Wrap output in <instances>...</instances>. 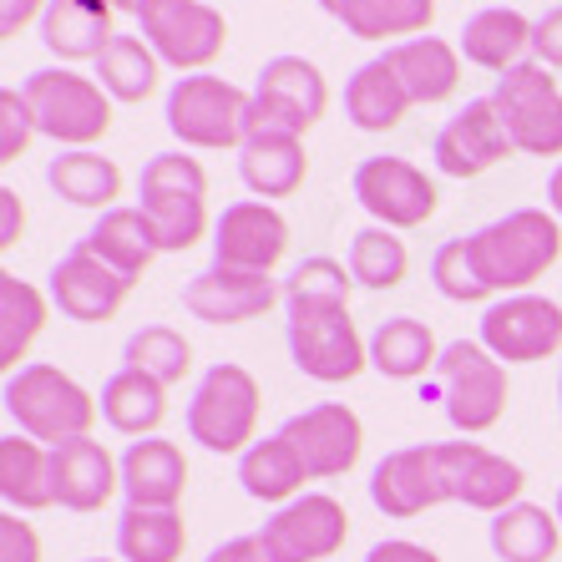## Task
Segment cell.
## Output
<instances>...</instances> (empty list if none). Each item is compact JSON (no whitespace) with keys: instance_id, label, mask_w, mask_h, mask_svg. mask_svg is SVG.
Listing matches in <instances>:
<instances>
[{"instance_id":"ba28073f","label":"cell","mask_w":562,"mask_h":562,"mask_svg":"<svg viewBox=\"0 0 562 562\" xmlns=\"http://www.w3.org/2000/svg\"><path fill=\"white\" fill-rule=\"evenodd\" d=\"M249 112L254 92L234 87V81L213 77V71H193L168 87L162 117L168 132L193 153H228V147L249 143Z\"/></svg>"},{"instance_id":"74e56055","label":"cell","mask_w":562,"mask_h":562,"mask_svg":"<svg viewBox=\"0 0 562 562\" xmlns=\"http://www.w3.org/2000/svg\"><path fill=\"white\" fill-rule=\"evenodd\" d=\"M92 77L106 87L112 102L137 106V102H147V97L162 87V61H157V52L147 46L143 36H122L117 31L112 46L92 61Z\"/></svg>"},{"instance_id":"ee69618b","label":"cell","mask_w":562,"mask_h":562,"mask_svg":"<svg viewBox=\"0 0 562 562\" xmlns=\"http://www.w3.org/2000/svg\"><path fill=\"white\" fill-rule=\"evenodd\" d=\"M0 562H41V537L21 512H0Z\"/></svg>"},{"instance_id":"cb8c5ba5","label":"cell","mask_w":562,"mask_h":562,"mask_svg":"<svg viewBox=\"0 0 562 562\" xmlns=\"http://www.w3.org/2000/svg\"><path fill=\"white\" fill-rule=\"evenodd\" d=\"M532 26L517 5H482L476 15H467V26L457 36L461 61L482 66V71H512L532 56Z\"/></svg>"},{"instance_id":"60d3db41","label":"cell","mask_w":562,"mask_h":562,"mask_svg":"<svg viewBox=\"0 0 562 562\" xmlns=\"http://www.w3.org/2000/svg\"><path fill=\"white\" fill-rule=\"evenodd\" d=\"M122 366L153 375L157 385H183L188 370H193V345L183 340V329L172 325H143L137 335H127L122 345Z\"/></svg>"},{"instance_id":"83f0119b","label":"cell","mask_w":562,"mask_h":562,"mask_svg":"<svg viewBox=\"0 0 562 562\" xmlns=\"http://www.w3.org/2000/svg\"><path fill=\"white\" fill-rule=\"evenodd\" d=\"M0 502L5 512H46L56 507V471L52 446L11 431L0 436Z\"/></svg>"},{"instance_id":"816d5d0a","label":"cell","mask_w":562,"mask_h":562,"mask_svg":"<svg viewBox=\"0 0 562 562\" xmlns=\"http://www.w3.org/2000/svg\"><path fill=\"white\" fill-rule=\"evenodd\" d=\"M77 5H87V11H97V15H117V5H112V0H77Z\"/></svg>"},{"instance_id":"30bf717a","label":"cell","mask_w":562,"mask_h":562,"mask_svg":"<svg viewBox=\"0 0 562 562\" xmlns=\"http://www.w3.org/2000/svg\"><path fill=\"white\" fill-rule=\"evenodd\" d=\"M329 112V81L325 71L304 56H269L254 77V112H249V137L254 132H294L304 137L319 127Z\"/></svg>"},{"instance_id":"4316f807","label":"cell","mask_w":562,"mask_h":562,"mask_svg":"<svg viewBox=\"0 0 562 562\" xmlns=\"http://www.w3.org/2000/svg\"><path fill=\"white\" fill-rule=\"evenodd\" d=\"M446 345H436V329L416 314H391L370 329V370L385 380H426L436 375Z\"/></svg>"},{"instance_id":"7bdbcfd3","label":"cell","mask_w":562,"mask_h":562,"mask_svg":"<svg viewBox=\"0 0 562 562\" xmlns=\"http://www.w3.org/2000/svg\"><path fill=\"white\" fill-rule=\"evenodd\" d=\"M31 137H36V117H31L26 97L5 87L0 92V162H15L31 147Z\"/></svg>"},{"instance_id":"c3c4849f","label":"cell","mask_w":562,"mask_h":562,"mask_svg":"<svg viewBox=\"0 0 562 562\" xmlns=\"http://www.w3.org/2000/svg\"><path fill=\"white\" fill-rule=\"evenodd\" d=\"M209 562H274V558H269V548L259 542V532H244V537L218 542V548L209 552Z\"/></svg>"},{"instance_id":"d6986e66","label":"cell","mask_w":562,"mask_h":562,"mask_svg":"<svg viewBox=\"0 0 562 562\" xmlns=\"http://www.w3.org/2000/svg\"><path fill=\"white\" fill-rule=\"evenodd\" d=\"M279 300H284V284L274 274L223 269V263H209L203 274L183 284V310L203 325H249V319H263Z\"/></svg>"},{"instance_id":"52a82bcc","label":"cell","mask_w":562,"mask_h":562,"mask_svg":"<svg viewBox=\"0 0 562 562\" xmlns=\"http://www.w3.org/2000/svg\"><path fill=\"white\" fill-rule=\"evenodd\" d=\"M259 406L263 391L249 366L218 360L203 370L193 401H188V436L213 457H244L259 441Z\"/></svg>"},{"instance_id":"44dd1931","label":"cell","mask_w":562,"mask_h":562,"mask_svg":"<svg viewBox=\"0 0 562 562\" xmlns=\"http://www.w3.org/2000/svg\"><path fill=\"white\" fill-rule=\"evenodd\" d=\"M512 153H517V147H512V137H507V127H502L492 97H471L457 117L436 132V143H431L436 168H441L446 178H461V183L492 172L497 162H507Z\"/></svg>"},{"instance_id":"8fae6325","label":"cell","mask_w":562,"mask_h":562,"mask_svg":"<svg viewBox=\"0 0 562 562\" xmlns=\"http://www.w3.org/2000/svg\"><path fill=\"white\" fill-rule=\"evenodd\" d=\"M137 26H143V41L157 52V61L183 71V77L209 71L228 46V21L209 0H147Z\"/></svg>"},{"instance_id":"f6af8a7d","label":"cell","mask_w":562,"mask_h":562,"mask_svg":"<svg viewBox=\"0 0 562 562\" xmlns=\"http://www.w3.org/2000/svg\"><path fill=\"white\" fill-rule=\"evenodd\" d=\"M532 61H542L548 71H562V5H552L548 15H537V26H532Z\"/></svg>"},{"instance_id":"8992f818","label":"cell","mask_w":562,"mask_h":562,"mask_svg":"<svg viewBox=\"0 0 562 562\" xmlns=\"http://www.w3.org/2000/svg\"><path fill=\"white\" fill-rule=\"evenodd\" d=\"M21 97H26L36 132L52 137L56 147H97L112 127V97L97 77H81L77 66H41L21 81Z\"/></svg>"},{"instance_id":"5b68a950","label":"cell","mask_w":562,"mask_h":562,"mask_svg":"<svg viewBox=\"0 0 562 562\" xmlns=\"http://www.w3.org/2000/svg\"><path fill=\"white\" fill-rule=\"evenodd\" d=\"M420 401H441L446 420L461 436H486L507 416L512 401L507 366L482 340H451L441 350V360H436V375L426 380Z\"/></svg>"},{"instance_id":"f5cc1de1","label":"cell","mask_w":562,"mask_h":562,"mask_svg":"<svg viewBox=\"0 0 562 562\" xmlns=\"http://www.w3.org/2000/svg\"><path fill=\"white\" fill-rule=\"evenodd\" d=\"M112 5H117V11H127V15H143L147 0H112Z\"/></svg>"},{"instance_id":"e575fe53","label":"cell","mask_w":562,"mask_h":562,"mask_svg":"<svg viewBox=\"0 0 562 562\" xmlns=\"http://www.w3.org/2000/svg\"><path fill=\"white\" fill-rule=\"evenodd\" d=\"M46 319H52V300L36 284L15 279L11 269H0V366H5V375L26 366Z\"/></svg>"},{"instance_id":"f546056e","label":"cell","mask_w":562,"mask_h":562,"mask_svg":"<svg viewBox=\"0 0 562 562\" xmlns=\"http://www.w3.org/2000/svg\"><path fill=\"white\" fill-rule=\"evenodd\" d=\"M46 183L56 198H66L71 209H117L122 198V168L112 157H102L97 147H66L46 162Z\"/></svg>"},{"instance_id":"681fc988","label":"cell","mask_w":562,"mask_h":562,"mask_svg":"<svg viewBox=\"0 0 562 562\" xmlns=\"http://www.w3.org/2000/svg\"><path fill=\"white\" fill-rule=\"evenodd\" d=\"M0 213H5V223H0V249H15V238H21V228H26V213H21L15 188H0Z\"/></svg>"},{"instance_id":"277c9868","label":"cell","mask_w":562,"mask_h":562,"mask_svg":"<svg viewBox=\"0 0 562 562\" xmlns=\"http://www.w3.org/2000/svg\"><path fill=\"white\" fill-rule=\"evenodd\" d=\"M137 209L162 254H188L213 234L209 218V168L188 153H157L137 178Z\"/></svg>"},{"instance_id":"4dcf8cb0","label":"cell","mask_w":562,"mask_h":562,"mask_svg":"<svg viewBox=\"0 0 562 562\" xmlns=\"http://www.w3.org/2000/svg\"><path fill=\"white\" fill-rule=\"evenodd\" d=\"M304 482H310V471H304L300 451L284 441V431L263 436V441H254L249 451L238 457V486H244V497H254V502L284 507V502L304 497Z\"/></svg>"},{"instance_id":"db71d44e","label":"cell","mask_w":562,"mask_h":562,"mask_svg":"<svg viewBox=\"0 0 562 562\" xmlns=\"http://www.w3.org/2000/svg\"><path fill=\"white\" fill-rule=\"evenodd\" d=\"M314 5H319L325 15H340L345 11V0H314Z\"/></svg>"},{"instance_id":"11a10c76","label":"cell","mask_w":562,"mask_h":562,"mask_svg":"<svg viewBox=\"0 0 562 562\" xmlns=\"http://www.w3.org/2000/svg\"><path fill=\"white\" fill-rule=\"evenodd\" d=\"M552 512H558V522H562V486H558V502H552Z\"/></svg>"},{"instance_id":"5bb4252c","label":"cell","mask_w":562,"mask_h":562,"mask_svg":"<svg viewBox=\"0 0 562 562\" xmlns=\"http://www.w3.org/2000/svg\"><path fill=\"white\" fill-rule=\"evenodd\" d=\"M259 542L274 562H329L350 542V512L329 492H304L274 507V517L259 527Z\"/></svg>"},{"instance_id":"7dc6e473","label":"cell","mask_w":562,"mask_h":562,"mask_svg":"<svg viewBox=\"0 0 562 562\" xmlns=\"http://www.w3.org/2000/svg\"><path fill=\"white\" fill-rule=\"evenodd\" d=\"M46 5H52V0H0V36H5V41L21 36V31H26L31 21L41 26Z\"/></svg>"},{"instance_id":"ac0fdd59","label":"cell","mask_w":562,"mask_h":562,"mask_svg":"<svg viewBox=\"0 0 562 562\" xmlns=\"http://www.w3.org/2000/svg\"><path fill=\"white\" fill-rule=\"evenodd\" d=\"M436 446H441V471H446L451 502H461L471 512H486V517H497V512L522 502L527 471L517 461L486 451L482 441H436Z\"/></svg>"},{"instance_id":"e0dca14e","label":"cell","mask_w":562,"mask_h":562,"mask_svg":"<svg viewBox=\"0 0 562 562\" xmlns=\"http://www.w3.org/2000/svg\"><path fill=\"white\" fill-rule=\"evenodd\" d=\"M370 502L375 512H385L391 522H411L420 512L451 502L446 492V471H441V446L420 441V446H401V451H385L370 471Z\"/></svg>"},{"instance_id":"603a6c76","label":"cell","mask_w":562,"mask_h":562,"mask_svg":"<svg viewBox=\"0 0 562 562\" xmlns=\"http://www.w3.org/2000/svg\"><path fill=\"white\" fill-rule=\"evenodd\" d=\"M188 492V457L168 436H143L122 451V497L127 507H178Z\"/></svg>"},{"instance_id":"680465c9","label":"cell","mask_w":562,"mask_h":562,"mask_svg":"<svg viewBox=\"0 0 562 562\" xmlns=\"http://www.w3.org/2000/svg\"><path fill=\"white\" fill-rule=\"evenodd\" d=\"M492 5H497V0H492Z\"/></svg>"},{"instance_id":"bcb514c9","label":"cell","mask_w":562,"mask_h":562,"mask_svg":"<svg viewBox=\"0 0 562 562\" xmlns=\"http://www.w3.org/2000/svg\"><path fill=\"white\" fill-rule=\"evenodd\" d=\"M366 562H441V552H431L426 542H411V537H385L366 552Z\"/></svg>"},{"instance_id":"d6a6232c","label":"cell","mask_w":562,"mask_h":562,"mask_svg":"<svg viewBox=\"0 0 562 562\" xmlns=\"http://www.w3.org/2000/svg\"><path fill=\"white\" fill-rule=\"evenodd\" d=\"M411 106L416 102L406 97V87H401V77L391 71L385 56L355 66V77L345 81V117L360 132H395L406 122Z\"/></svg>"},{"instance_id":"ffe728a7","label":"cell","mask_w":562,"mask_h":562,"mask_svg":"<svg viewBox=\"0 0 562 562\" xmlns=\"http://www.w3.org/2000/svg\"><path fill=\"white\" fill-rule=\"evenodd\" d=\"M46 279H52V304L71 325H106V319H117L132 294V279H122L112 263H102L87 244L61 254Z\"/></svg>"},{"instance_id":"7402d4cb","label":"cell","mask_w":562,"mask_h":562,"mask_svg":"<svg viewBox=\"0 0 562 562\" xmlns=\"http://www.w3.org/2000/svg\"><path fill=\"white\" fill-rule=\"evenodd\" d=\"M52 471H56V507L92 517L122 492V457H112L97 436H77V441L52 446Z\"/></svg>"},{"instance_id":"836d02e7","label":"cell","mask_w":562,"mask_h":562,"mask_svg":"<svg viewBox=\"0 0 562 562\" xmlns=\"http://www.w3.org/2000/svg\"><path fill=\"white\" fill-rule=\"evenodd\" d=\"M486 542L502 562H552L562 548V522L558 512L537 507V502H517L486 522Z\"/></svg>"},{"instance_id":"b9f144b4","label":"cell","mask_w":562,"mask_h":562,"mask_svg":"<svg viewBox=\"0 0 562 562\" xmlns=\"http://www.w3.org/2000/svg\"><path fill=\"white\" fill-rule=\"evenodd\" d=\"M431 284H436V294L451 304H492L497 300V294L482 284V274H476L467 238H446L441 249L431 254Z\"/></svg>"},{"instance_id":"484cf974","label":"cell","mask_w":562,"mask_h":562,"mask_svg":"<svg viewBox=\"0 0 562 562\" xmlns=\"http://www.w3.org/2000/svg\"><path fill=\"white\" fill-rule=\"evenodd\" d=\"M385 61H391V71L401 77V87H406V97L416 106H436V102H451L461 87V52L451 46V41L441 36H411L401 41V46H385Z\"/></svg>"},{"instance_id":"f1b7e54d","label":"cell","mask_w":562,"mask_h":562,"mask_svg":"<svg viewBox=\"0 0 562 562\" xmlns=\"http://www.w3.org/2000/svg\"><path fill=\"white\" fill-rule=\"evenodd\" d=\"M97 406H102V420L117 436L143 441V436L162 431V420H168V385H157L153 375L122 366L117 375H106L102 395H97Z\"/></svg>"},{"instance_id":"7a4b0ae2","label":"cell","mask_w":562,"mask_h":562,"mask_svg":"<svg viewBox=\"0 0 562 562\" xmlns=\"http://www.w3.org/2000/svg\"><path fill=\"white\" fill-rule=\"evenodd\" d=\"M467 249L482 284L507 294H532V284L562 259V218L552 209H512L467 234Z\"/></svg>"},{"instance_id":"9c48e42d","label":"cell","mask_w":562,"mask_h":562,"mask_svg":"<svg viewBox=\"0 0 562 562\" xmlns=\"http://www.w3.org/2000/svg\"><path fill=\"white\" fill-rule=\"evenodd\" d=\"M492 106H497L502 127L512 147L527 157H562V87L542 61L527 56L492 81Z\"/></svg>"},{"instance_id":"d4e9b609","label":"cell","mask_w":562,"mask_h":562,"mask_svg":"<svg viewBox=\"0 0 562 562\" xmlns=\"http://www.w3.org/2000/svg\"><path fill=\"white\" fill-rule=\"evenodd\" d=\"M238 178L263 203L294 198L304 188V178H310L304 137H294V132H254L249 143L238 147Z\"/></svg>"},{"instance_id":"9a60e30c","label":"cell","mask_w":562,"mask_h":562,"mask_svg":"<svg viewBox=\"0 0 562 562\" xmlns=\"http://www.w3.org/2000/svg\"><path fill=\"white\" fill-rule=\"evenodd\" d=\"M284 441L300 451L310 482H335V476H350L360 451H366V420L355 416L345 401H319V406L289 416Z\"/></svg>"},{"instance_id":"d590c367","label":"cell","mask_w":562,"mask_h":562,"mask_svg":"<svg viewBox=\"0 0 562 562\" xmlns=\"http://www.w3.org/2000/svg\"><path fill=\"white\" fill-rule=\"evenodd\" d=\"M188 522L178 507H122L117 558L122 562H183Z\"/></svg>"},{"instance_id":"4fadbf2b","label":"cell","mask_w":562,"mask_h":562,"mask_svg":"<svg viewBox=\"0 0 562 562\" xmlns=\"http://www.w3.org/2000/svg\"><path fill=\"white\" fill-rule=\"evenodd\" d=\"M476 340L497 355L502 366H542L562 355V304L548 294H507L482 310Z\"/></svg>"},{"instance_id":"ab89813d","label":"cell","mask_w":562,"mask_h":562,"mask_svg":"<svg viewBox=\"0 0 562 562\" xmlns=\"http://www.w3.org/2000/svg\"><path fill=\"white\" fill-rule=\"evenodd\" d=\"M345 263H350V274H355V284H360V289H370V294H385V289H401V284H406L411 249H406V238H395V228H380V223H370V228L350 234Z\"/></svg>"},{"instance_id":"8d00e7d4","label":"cell","mask_w":562,"mask_h":562,"mask_svg":"<svg viewBox=\"0 0 562 562\" xmlns=\"http://www.w3.org/2000/svg\"><path fill=\"white\" fill-rule=\"evenodd\" d=\"M112 15H97L77 0H52L46 15H41V46L56 56L61 66L77 61H97V56L112 46Z\"/></svg>"},{"instance_id":"f907efd6","label":"cell","mask_w":562,"mask_h":562,"mask_svg":"<svg viewBox=\"0 0 562 562\" xmlns=\"http://www.w3.org/2000/svg\"><path fill=\"white\" fill-rule=\"evenodd\" d=\"M548 209L562 218V162L552 168V178H548Z\"/></svg>"},{"instance_id":"1f68e13d","label":"cell","mask_w":562,"mask_h":562,"mask_svg":"<svg viewBox=\"0 0 562 562\" xmlns=\"http://www.w3.org/2000/svg\"><path fill=\"white\" fill-rule=\"evenodd\" d=\"M87 249L97 254L102 263H112L122 279H137L153 269V259L162 249H157V238H153V228H147V218H143V209H106V213H97V223L87 228V238H81Z\"/></svg>"},{"instance_id":"9f6ffc18","label":"cell","mask_w":562,"mask_h":562,"mask_svg":"<svg viewBox=\"0 0 562 562\" xmlns=\"http://www.w3.org/2000/svg\"><path fill=\"white\" fill-rule=\"evenodd\" d=\"M81 562H112V558H81Z\"/></svg>"},{"instance_id":"f35d334b","label":"cell","mask_w":562,"mask_h":562,"mask_svg":"<svg viewBox=\"0 0 562 562\" xmlns=\"http://www.w3.org/2000/svg\"><path fill=\"white\" fill-rule=\"evenodd\" d=\"M335 21L360 41H391V46H401L411 36H431L436 0H345V11Z\"/></svg>"},{"instance_id":"3957f363","label":"cell","mask_w":562,"mask_h":562,"mask_svg":"<svg viewBox=\"0 0 562 562\" xmlns=\"http://www.w3.org/2000/svg\"><path fill=\"white\" fill-rule=\"evenodd\" d=\"M0 401H5V416L15 420V431L41 446L92 436L97 416H102L97 395L81 380L66 375L61 366H46V360H26L21 370H11Z\"/></svg>"},{"instance_id":"6da1fadb","label":"cell","mask_w":562,"mask_h":562,"mask_svg":"<svg viewBox=\"0 0 562 562\" xmlns=\"http://www.w3.org/2000/svg\"><path fill=\"white\" fill-rule=\"evenodd\" d=\"M350 263L314 254L284 279V345L294 370L319 385H350L370 370V340L355 329Z\"/></svg>"},{"instance_id":"7c38bea8","label":"cell","mask_w":562,"mask_h":562,"mask_svg":"<svg viewBox=\"0 0 562 562\" xmlns=\"http://www.w3.org/2000/svg\"><path fill=\"white\" fill-rule=\"evenodd\" d=\"M350 193L380 228H395V234L431 223L436 209H441V188L426 178V168H416L411 157H395V153L366 157L350 172Z\"/></svg>"},{"instance_id":"2e32d148","label":"cell","mask_w":562,"mask_h":562,"mask_svg":"<svg viewBox=\"0 0 562 562\" xmlns=\"http://www.w3.org/2000/svg\"><path fill=\"white\" fill-rule=\"evenodd\" d=\"M213 263L274 274L289 254V218L263 198H238L213 218Z\"/></svg>"},{"instance_id":"6f0895ef","label":"cell","mask_w":562,"mask_h":562,"mask_svg":"<svg viewBox=\"0 0 562 562\" xmlns=\"http://www.w3.org/2000/svg\"><path fill=\"white\" fill-rule=\"evenodd\" d=\"M558 401H562V370H558Z\"/></svg>"}]
</instances>
